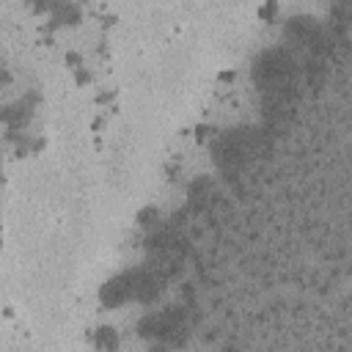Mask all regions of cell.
I'll list each match as a JSON object with an SVG mask.
<instances>
[{
  "label": "cell",
  "instance_id": "1",
  "mask_svg": "<svg viewBox=\"0 0 352 352\" xmlns=\"http://www.w3.org/2000/svg\"><path fill=\"white\" fill-rule=\"evenodd\" d=\"M97 344H99L102 349H116V347H119V333H116V328H102V330H99Z\"/></svg>",
  "mask_w": 352,
  "mask_h": 352
}]
</instances>
